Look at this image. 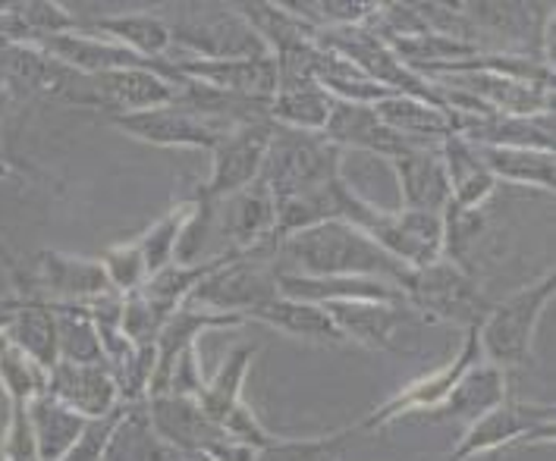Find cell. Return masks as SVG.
Wrapping results in <instances>:
<instances>
[{
	"mask_svg": "<svg viewBox=\"0 0 556 461\" xmlns=\"http://www.w3.org/2000/svg\"><path fill=\"white\" fill-rule=\"evenodd\" d=\"M146 414L151 433L157 439H164L167 446H174L176 452L207 459L217 446L233 439L217 421L207 418L199 399H186V396H174V393L148 396Z\"/></svg>",
	"mask_w": 556,
	"mask_h": 461,
	"instance_id": "ba28073f",
	"label": "cell"
},
{
	"mask_svg": "<svg viewBox=\"0 0 556 461\" xmlns=\"http://www.w3.org/2000/svg\"><path fill=\"white\" fill-rule=\"evenodd\" d=\"M0 386L10 402L29 405L35 396L48 393V371H41L23 348L7 340L0 348Z\"/></svg>",
	"mask_w": 556,
	"mask_h": 461,
	"instance_id": "83f0119b",
	"label": "cell"
},
{
	"mask_svg": "<svg viewBox=\"0 0 556 461\" xmlns=\"http://www.w3.org/2000/svg\"><path fill=\"white\" fill-rule=\"evenodd\" d=\"M274 273L299 277H362L383 280L403 289L412 267L396 260L390 252L346 220H327L312 230L287 235L274 252Z\"/></svg>",
	"mask_w": 556,
	"mask_h": 461,
	"instance_id": "6da1fadb",
	"label": "cell"
},
{
	"mask_svg": "<svg viewBox=\"0 0 556 461\" xmlns=\"http://www.w3.org/2000/svg\"><path fill=\"white\" fill-rule=\"evenodd\" d=\"M400 292H403V302L412 315L459 323L466 330L478 326L484 315L491 311V302L484 298L478 280L446 258L409 270Z\"/></svg>",
	"mask_w": 556,
	"mask_h": 461,
	"instance_id": "277c9868",
	"label": "cell"
},
{
	"mask_svg": "<svg viewBox=\"0 0 556 461\" xmlns=\"http://www.w3.org/2000/svg\"><path fill=\"white\" fill-rule=\"evenodd\" d=\"M48 393L86 421H101L119 405L117 383L108 364L58 361V368L48 374Z\"/></svg>",
	"mask_w": 556,
	"mask_h": 461,
	"instance_id": "7c38bea8",
	"label": "cell"
},
{
	"mask_svg": "<svg viewBox=\"0 0 556 461\" xmlns=\"http://www.w3.org/2000/svg\"><path fill=\"white\" fill-rule=\"evenodd\" d=\"M245 320H258L264 326H270L283 336H293V340H308V343H321V346H340L343 343L340 330L333 326V320L327 318L321 305L295 302L287 295H277L258 308H252Z\"/></svg>",
	"mask_w": 556,
	"mask_h": 461,
	"instance_id": "e0dca14e",
	"label": "cell"
},
{
	"mask_svg": "<svg viewBox=\"0 0 556 461\" xmlns=\"http://www.w3.org/2000/svg\"><path fill=\"white\" fill-rule=\"evenodd\" d=\"M340 148L330 144L321 132H302L274 123V139L264 157L262 179L274 202L315 192L340 176Z\"/></svg>",
	"mask_w": 556,
	"mask_h": 461,
	"instance_id": "3957f363",
	"label": "cell"
},
{
	"mask_svg": "<svg viewBox=\"0 0 556 461\" xmlns=\"http://www.w3.org/2000/svg\"><path fill=\"white\" fill-rule=\"evenodd\" d=\"M101 267L108 273L111 289L119 292V295H129V292H139V289L146 286L148 267L146 258H142V248H139V239L108 248L104 258H101Z\"/></svg>",
	"mask_w": 556,
	"mask_h": 461,
	"instance_id": "f546056e",
	"label": "cell"
},
{
	"mask_svg": "<svg viewBox=\"0 0 556 461\" xmlns=\"http://www.w3.org/2000/svg\"><path fill=\"white\" fill-rule=\"evenodd\" d=\"M352 436H358V424L346 431L324 433V436H274L267 446L255 449L249 461H337Z\"/></svg>",
	"mask_w": 556,
	"mask_h": 461,
	"instance_id": "484cf974",
	"label": "cell"
},
{
	"mask_svg": "<svg viewBox=\"0 0 556 461\" xmlns=\"http://www.w3.org/2000/svg\"><path fill=\"white\" fill-rule=\"evenodd\" d=\"M274 139V119H252L239 123L220 142L214 144V164L205 192L211 199H227L239 189L252 185L262 176L264 157Z\"/></svg>",
	"mask_w": 556,
	"mask_h": 461,
	"instance_id": "52a82bcc",
	"label": "cell"
},
{
	"mask_svg": "<svg viewBox=\"0 0 556 461\" xmlns=\"http://www.w3.org/2000/svg\"><path fill=\"white\" fill-rule=\"evenodd\" d=\"M255 358V346H239L230 351V358L224 361V368L217 371V376L205 383L199 405L205 408V414L211 421H217L224 427V421L230 418L236 405L242 402V383L249 374V364Z\"/></svg>",
	"mask_w": 556,
	"mask_h": 461,
	"instance_id": "4316f807",
	"label": "cell"
},
{
	"mask_svg": "<svg viewBox=\"0 0 556 461\" xmlns=\"http://www.w3.org/2000/svg\"><path fill=\"white\" fill-rule=\"evenodd\" d=\"M3 461H41L31 433L29 405L10 402V424L3 436Z\"/></svg>",
	"mask_w": 556,
	"mask_h": 461,
	"instance_id": "4dcf8cb0",
	"label": "cell"
},
{
	"mask_svg": "<svg viewBox=\"0 0 556 461\" xmlns=\"http://www.w3.org/2000/svg\"><path fill=\"white\" fill-rule=\"evenodd\" d=\"M478 161L494 179L531 185L541 192H554V151L534 148H494V144H471Z\"/></svg>",
	"mask_w": 556,
	"mask_h": 461,
	"instance_id": "603a6c76",
	"label": "cell"
},
{
	"mask_svg": "<svg viewBox=\"0 0 556 461\" xmlns=\"http://www.w3.org/2000/svg\"><path fill=\"white\" fill-rule=\"evenodd\" d=\"M245 320L239 315H220V311H205V308H176L170 318L164 320V326L154 336V371L148 380V396H161L167 393L170 371H174L176 358L189 346H195V336H202V330H217V326H242Z\"/></svg>",
	"mask_w": 556,
	"mask_h": 461,
	"instance_id": "30bf717a",
	"label": "cell"
},
{
	"mask_svg": "<svg viewBox=\"0 0 556 461\" xmlns=\"http://www.w3.org/2000/svg\"><path fill=\"white\" fill-rule=\"evenodd\" d=\"M321 308L340 330L343 343L383 351L393 348V333L412 320V311L400 302H333Z\"/></svg>",
	"mask_w": 556,
	"mask_h": 461,
	"instance_id": "9a60e30c",
	"label": "cell"
},
{
	"mask_svg": "<svg viewBox=\"0 0 556 461\" xmlns=\"http://www.w3.org/2000/svg\"><path fill=\"white\" fill-rule=\"evenodd\" d=\"M526 439H554V405L500 402L478 421H471L446 461H475Z\"/></svg>",
	"mask_w": 556,
	"mask_h": 461,
	"instance_id": "5b68a950",
	"label": "cell"
},
{
	"mask_svg": "<svg viewBox=\"0 0 556 461\" xmlns=\"http://www.w3.org/2000/svg\"><path fill=\"white\" fill-rule=\"evenodd\" d=\"M192 207H195V199L179 202L174 210H167L157 223H151V227L139 235V248H142V258H146L148 277L157 273V270H164L167 264H174L176 242H179V232L186 227Z\"/></svg>",
	"mask_w": 556,
	"mask_h": 461,
	"instance_id": "f1b7e54d",
	"label": "cell"
},
{
	"mask_svg": "<svg viewBox=\"0 0 556 461\" xmlns=\"http://www.w3.org/2000/svg\"><path fill=\"white\" fill-rule=\"evenodd\" d=\"M29 421L41 461H63V456L79 443V436L88 427L83 414H76L73 408L58 402L51 393H41L31 399Z\"/></svg>",
	"mask_w": 556,
	"mask_h": 461,
	"instance_id": "44dd1931",
	"label": "cell"
},
{
	"mask_svg": "<svg viewBox=\"0 0 556 461\" xmlns=\"http://www.w3.org/2000/svg\"><path fill=\"white\" fill-rule=\"evenodd\" d=\"M506 402V376L500 368L478 361L456 380V386L446 393V399L431 408V421H478L491 408Z\"/></svg>",
	"mask_w": 556,
	"mask_h": 461,
	"instance_id": "2e32d148",
	"label": "cell"
},
{
	"mask_svg": "<svg viewBox=\"0 0 556 461\" xmlns=\"http://www.w3.org/2000/svg\"><path fill=\"white\" fill-rule=\"evenodd\" d=\"M390 167L396 170L403 210L443 214V207L450 202V179H446V167L440 161L438 148L415 144L400 157H393Z\"/></svg>",
	"mask_w": 556,
	"mask_h": 461,
	"instance_id": "5bb4252c",
	"label": "cell"
},
{
	"mask_svg": "<svg viewBox=\"0 0 556 461\" xmlns=\"http://www.w3.org/2000/svg\"><path fill=\"white\" fill-rule=\"evenodd\" d=\"M111 123L139 142L161 144V148H205V151H214V144L239 126L220 116L202 114L182 101L139 114H117L111 116Z\"/></svg>",
	"mask_w": 556,
	"mask_h": 461,
	"instance_id": "8992f818",
	"label": "cell"
},
{
	"mask_svg": "<svg viewBox=\"0 0 556 461\" xmlns=\"http://www.w3.org/2000/svg\"><path fill=\"white\" fill-rule=\"evenodd\" d=\"M438 151L450 179V202L463 210H484V204L494 199L497 179L484 170L475 148L459 136H450L440 142Z\"/></svg>",
	"mask_w": 556,
	"mask_h": 461,
	"instance_id": "ac0fdd59",
	"label": "cell"
},
{
	"mask_svg": "<svg viewBox=\"0 0 556 461\" xmlns=\"http://www.w3.org/2000/svg\"><path fill=\"white\" fill-rule=\"evenodd\" d=\"M3 333H7V340L13 346L23 348L41 371L51 374L58 368V318H54V308L51 305H45V302H20V305H10Z\"/></svg>",
	"mask_w": 556,
	"mask_h": 461,
	"instance_id": "d6986e66",
	"label": "cell"
},
{
	"mask_svg": "<svg viewBox=\"0 0 556 461\" xmlns=\"http://www.w3.org/2000/svg\"><path fill=\"white\" fill-rule=\"evenodd\" d=\"M478 361H484V358H481V346H478V326H469L459 355H456L446 368H440L434 374H425L418 376V380H412L409 386H403L396 396H390L381 408H375V411L358 424V433L383 431L387 424L400 421L403 414L438 408V405L446 399V393L456 386V380L466 374L471 364H478Z\"/></svg>",
	"mask_w": 556,
	"mask_h": 461,
	"instance_id": "9c48e42d",
	"label": "cell"
},
{
	"mask_svg": "<svg viewBox=\"0 0 556 461\" xmlns=\"http://www.w3.org/2000/svg\"><path fill=\"white\" fill-rule=\"evenodd\" d=\"M330 107H333V98L318 82L280 88L270 98V119L277 126H290V129H302V132H324Z\"/></svg>",
	"mask_w": 556,
	"mask_h": 461,
	"instance_id": "d4e9b609",
	"label": "cell"
},
{
	"mask_svg": "<svg viewBox=\"0 0 556 461\" xmlns=\"http://www.w3.org/2000/svg\"><path fill=\"white\" fill-rule=\"evenodd\" d=\"M321 136L330 144H337L340 151L343 148H358V151L381 154L387 161L400 157L403 151L418 144L396 136L390 126H383L381 116L375 114L371 104H352V101H337V98H333V107H330Z\"/></svg>",
	"mask_w": 556,
	"mask_h": 461,
	"instance_id": "8fae6325",
	"label": "cell"
},
{
	"mask_svg": "<svg viewBox=\"0 0 556 461\" xmlns=\"http://www.w3.org/2000/svg\"><path fill=\"white\" fill-rule=\"evenodd\" d=\"M41 267V286L73 298L76 305L94 302L108 292H114L108 283V273L101 267V260L76 258V255H63V252H45L38 255Z\"/></svg>",
	"mask_w": 556,
	"mask_h": 461,
	"instance_id": "7402d4cb",
	"label": "cell"
},
{
	"mask_svg": "<svg viewBox=\"0 0 556 461\" xmlns=\"http://www.w3.org/2000/svg\"><path fill=\"white\" fill-rule=\"evenodd\" d=\"M98 107L108 116L139 114L154 111L164 104H174L179 98V88L157 76L154 69H114V73H98L91 76Z\"/></svg>",
	"mask_w": 556,
	"mask_h": 461,
	"instance_id": "4fadbf2b",
	"label": "cell"
},
{
	"mask_svg": "<svg viewBox=\"0 0 556 461\" xmlns=\"http://www.w3.org/2000/svg\"><path fill=\"white\" fill-rule=\"evenodd\" d=\"M91 31H101L104 41H114L119 48L139 54L146 60H161L167 54V48L174 44L170 26L161 16L151 13H119V16H104L94 20Z\"/></svg>",
	"mask_w": 556,
	"mask_h": 461,
	"instance_id": "cb8c5ba5",
	"label": "cell"
},
{
	"mask_svg": "<svg viewBox=\"0 0 556 461\" xmlns=\"http://www.w3.org/2000/svg\"><path fill=\"white\" fill-rule=\"evenodd\" d=\"M556 295V273L547 270L541 280H534L531 286L513 292L509 298H503L497 305H491V311L478 323V346L481 358L488 364H494L500 371L506 368H526L531 364V346H534V333L538 323L544 318V311L551 308Z\"/></svg>",
	"mask_w": 556,
	"mask_h": 461,
	"instance_id": "7a4b0ae2",
	"label": "cell"
},
{
	"mask_svg": "<svg viewBox=\"0 0 556 461\" xmlns=\"http://www.w3.org/2000/svg\"><path fill=\"white\" fill-rule=\"evenodd\" d=\"M381 116L383 126H390L396 136L409 142L428 144V139H450L453 136V114L440 104L412 98V94H387L371 104Z\"/></svg>",
	"mask_w": 556,
	"mask_h": 461,
	"instance_id": "ffe728a7",
	"label": "cell"
}]
</instances>
